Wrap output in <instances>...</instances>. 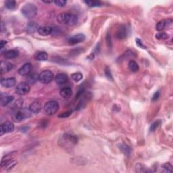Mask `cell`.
Masks as SVG:
<instances>
[{
  "mask_svg": "<svg viewBox=\"0 0 173 173\" xmlns=\"http://www.w3.org/2000/svg\"><path fill=\"white\" fill-rule=\"evenodd\" d=\"M129 68L130 71L133 73H137V72L139 70V67L138 64L134 60H131L129 63Z\"/></svg>",
  "mask_w": 173,
  "mask_h": 173,
  "instance_id": "cell-24",
  "label": "cell"
},
{
  "mask_svg": "<svg viewBox=\"0 0 173 173\" xmlns=\"http://www.w3.org/2000/svg\"><path fill=\"white\" fill-rule=\"evenodd\" d=\"M21 12L25 18L31 19L34 18L37 15V9L35 5L33 3H27L22 7Z\"/></svg>",
  "mask_w": 173,
  "mask_h": 173,
  "instance_id": "cell-2",
  "label": "cell"
},
{
  "mask_svg": "<svg viewBox=\"0 0 173 173\" xmlns=\"http://www.w3.org/2000/svg\"><path fill=\"white\" fill-rule=\"evenodd\" d=\"M167 26V23H166V20H162L159 21V22L157 23L156 26H155V29H156L158 31H161L162 30H164L165 28V27Z\"/></svg>",
  "mask_w": 173,
  "mask_h": 173,
  "instance_id": "cell-28",
  "label": "cell"
},
{
  "mask_svg": "<svg viewBox=\"0 0 173 173\" xmlns=\"http://www.w3.org/2000/svg\"><path fill=\"white\" fill-rule=\"evenodd\" d=\"M68 81V76L64 73L58 74L55 77V81L58 85H62Z\"/></svg>",
  "mask_w": 173,
  "mask_h": 173,
  "instance_id": "cell-15",
  "label": "cell"
},
{
  "mask_svg": "<svg viewBox=\"0 0 173 173\" xmlns=\"http://www.w3.org/2000/svg\"><path fill=\"white\" fill-rule=\"evenodd\" d=\"M135 170L137 172H150L151 170L145 166V165L141 164H137L135 166Z\"/></svg>",
  "mask_w": 173,
  "mask_h": 173,
  "instance_id": "cell-22",
  "label": "cell"
},
{
  "mask_svg": "<svg viewBox=\"0 0 173 173\" xmlns=\"http://www.w3.org/2000/svg\"><path fill=\"white\" fill-rule=\"evenodd\" d=\"M161 120H157V121H155L154 122H153L152 124H151V127H150V129H149V131L150 132H153L155 131V129L158 128L159 126H160V124H161Z\"/></svg>",
  "mask_w": 173,
  "mask_h": 173,
  "instance_id": "cell-32",
  "label": "cell"
},
{
  "mask_svg": "<svg viewBox=\"0 0 173 173\" xmlns=\"http://www.w3.org/2000/svg\"><path fill=\"white\" fill-rule=\"evenodd\" d=\"M43 110L47 115L52 116L58 111L59 104L56 101H50L45 104Z\"/></svg>",
  "mask_w": 173,
  "mask_h": 173,
  "instance_id": "cell-4",
  "label": "cell"
},
{
  "mask_svg": "<svg viewBox=\"0 0 173 173\" xmlns=\"http://www.w3.org/2000/svg\"><path fill=\"white\" fill-rule=\"evenodd\" d=\"M160 91H156V92H155L154 93V95H153V98H152V101H153V102H155V101L158 100V98H160Z\"/></svg>",
  "mask_w": 173,
  "mask_h": 173,
  "instance_id": "cell-38",
  "label": "cell"
},
{
  "mask_svg": "<svg viewBox=\"0 0 173 173\" xmlns=\"http://www.w3.org/2000/svg\"><path fill=\"white\" fill-rule=\"evenodd\" d=\"M120 148L122 151V153H123L124 154H125L126 155H127V156H129V155L131 154L132 149L131 147L128 146V145L125 144H122L120 146Z\"/></svg>",
  "mask_w": 173,
  "mask_h": 173,
  "instance_id": "cell-27",
  "label": "cell"
},
{
  "mask_svg": "<svg viewBox=\"0 0 173 173\" xmlns=\"http://www.w3.org/2000/svg\"><path fill=\"white\" fill-rule=\"evenodd\" d=\"M106 41H107V44H108V47H112V41H111V37H110V34L107 35L106 37Z\"/></svg>",
  "mask_w": 173,
  "mask_h": 173,
  "instance_id": "cell-39",
  "label": "cell"
},
{
  "mask_svg": "<svg viewBox=\"0 0 173 173\" xmlns=\"http://www.w3.org/2000/svg\"><path fill=\"white\" fill-rule=\"evenodd\" d=\"M38 33L41 36H47L49 35H52V28L50 26L47 25H43V26H39L37 30Z\"/></svg>",
  "mask_w": 173,
  "mask_h": 173,
  "instance_id": "cell-12",
  "label": "cell"
},
{
  "mask_svg": "<svg viewBox=\"0 0 173 173\" xmlns=\"http://www.w3.org/2000/svg\"><path fill=\"white\" fill-rule=\"evenodd\" d=\"M39 80V75L37 73L30 74L27 78V82L28 84H35Z\"/></svg>",
  "mask_w": 173,
  "mask_h": 173,
  "instance_id": "cell-21",
  "label": "cell"
},
{
  "mask_svg": "<svg viewBox=\"0 0 173 173\" xmlns=\"http://www.w3.org/2000/svg\"><path fill=\"white\" fill-rule=\"evenodd\" d=\"M7 41H4V40H2L1 41V43H0V49L1 50H3V47L5 46V45L7 44Z\"/></svg>",
  "mask_w": 173,
  "mask_h": 173,
  "instance_id": "cell-40",
  "label": "cell"
},
{
  "mask_svg": "<svg viewBox=\"0 0 173 173\" xmlns=\"http://www.w3.org/2000/svg\"><path fill=\"white\" fill-rule=\"evenodd\" d=\"M16 79L15 78H6V79H2L1 80V85L5 88H10L15 85Z\"/></svg>",
  "mask_w": 173,
  "mask_h": 173,
  "instance_id": "cell-11",
  "label": "cell"
},
{
  "mask_svg": "<svg viewBox=\"0 0 173 173\" xmlns=\"http://www.w3.org/2000/svg\"><path fill=\"white\" fill-rule=\"evenodd\" d=\"M54 3L59 7H64L67 1H64V0H56V1H54Z\"/></svg>",
  "mask_w": 173,
  "mask_h": 173,
  "instance_id": "cell-33",
  "label": "cell"
},
{
  "mask_svg": "<svg viewBox=\"0 0 173 173\" xmlns=\"http://www.w3.org/2000/svg\"><path fill=\"white\" fill-rule=\"evenodd\" d=\"M85 39V35L83 33H79L75 35L72 36L69 39V43L71 45H74L78 44L79 43L83 42Z\"/></svg>",
  "mask_w": 173,
  "mask_h": 173,
  "instance_id": "cell-7",
  "label": "cell"
},
{
  "mask_svg": "<svg viewBox=\"0 0 173 173\" xmlns=\"http://www.w3.org/2000/svg\"><path fill=\"white\" fill-rule=\"evenodd\" d=\"M43 2L45 3H51L52 1H43Z\"/></svg>",
  "mask_w": 173,
  "mask_h": 173,
  "instance_id": "cell-41",
  "label": "cell"
},
{
  "mask_svg": "<svg viewBox=\"0 0 173 173\" xmlns=\"http://www.w3.org/2000/svg\"><path fill=\"white\" fill-rule=\"evenodd\" d=\"M41 103L38 100H36L35 101V102L31 103L30 106H29V110H31V112H32V113L34 114L39 113L41 110Z\"/></svg>",
  "mask_w": 173,
  "mask_h": 173,
  "instance_id": "cell-10",
  "label": "cell"
},
{
  "mask_svg": "<svg viewBox=\"0 0 173 173\" xmlns=\"http://www.w3.org/2000/svg\"><path fill=\"white\" fill-rule=\"evenodd\" d=\"M57 20L60 24L73 26L77 23L78 17L72 13H61L58 15Z\"/></svg>",
  "mask_w": 173,
  "mask_h": 173,
  "instance_id": "cell-1",
  "label": "cell"
},
{
  "mask_svg": "<svg viewBox=\"0 0 173 173\" xmlns=\"http://www.w3.org/2000/svg\"><path fill=\"white\" fill-rule=\"evenodd\" d=\"M0 71L1 74L8 73L13 69V64L7 61H2L0 64Z\"/></svg>",
  "mask_w": 173,
  "mask_h": 173,
  "instance_id": "cell-13",
  "label": "cell"
},
{
  "mask_svg": "<svg viewBox=\"0 0 173 173\" xmlns=\"http://www.w3.org/2000/svg\"><path fill=\"white\" fill-rule=\"evenodd\" d=\"M54 74L50 71L46 70L41 72L39 75V81L44 84H48L54 79Z\"/></svg>",
  "mask_w": 173,
  "mask_h": 173,
  "instance_id": "cell-5",
  "label": "cell"
},
{
  "mask_svg": "<svg viewBox=\"0 0 173 173\" xmlns=\"http://www.w3.org/2000/svg\"><path fill=\"white\" fill-rule=\"evenodd\" d=\"M105 74H106V77L108 78L109 80H110V81L113 80V79H112V76L111 72H110V69H109V68L107 67L106 69V70H105Z\"/></svg>",
  "mask_w": 173,
  "mask_h": 173,
  "instance_id": "cell-34",
  "label": "cell"
},
{
  "mask_svg": "<svg viewBox=\"0 0 173 173\" xmlns=\"http://www.w3.org/2000/svg\"><path fill=\"white\" fill-rule=\"evenodd\" d=\"M32 71V65L30 63H26L18 70V74L23 77H26L30 75Z\"/></svg>",
  "mask_w": 173,
  "mask_h": 173,
  "instance_id": "cell-9",
  "label": "cell"
},
{
  "mask_svg": "<svg viewBox=\"0 0 173 173\" xmlns=\"http://www.w3.org/2000/svg\"><path fill=\"white\" fill-rule=\"evenodd\" d=\"M60 94L63 98H69L73 95V91L70 87H64L60 90Z\"/></svg>",
  "mask_w": 173,
  "mask_h": 173,
  "instance_id": "cell-17",
  "label": "cell"
},
{
  "mask_svg": "<svg viewBox=\"0 0 173 173\" xmlns=\"http://www.w3.org/2000/svg\"><path fill=\"white\" fill-rule=\"evenodd\" d=\"M19 52L17 50H11L6 51L4 53V58L5 59H14L18 56Z\"/></svg>",
  "mask_w": 173,
  "mask_h": 173,
  "instance_id": "cell-16",
  "label": "cell"
},
{
  "mask_svg": "<svg viewBox=\"0 0 173 173\" xmlns=\"http://www.w3.org/2000/svg\"><path fill=\"white\" fill-rule=\"evenodd\" d=\"M35 59L37 61H46L48 59V54L45 52L39 51L35 54Z\"/></svg>",
  "mask_w": 173,
  "mask_h": 173,
  "instance_id": "cell-18",
  "label": "cell"
},
{
  "mask_svg": "<svg viewBox=\"0 0 173 173\" xmlns=\"http://www.w3.org/2000/svg\"><path fill=\"white\" fill-rule=\"evenodd\" d=\"M71 77L73 79V81H75V82H79V81L82 80L83 76V74L81 73H75L71 75Z\"/></svg>",
  "mask_w": 173,
  "mask_h": 173,
  "instance_id": "cell-30",
  "label": "cell"
},
{
  "mask_svg": "<svg viewBox=\"0 0 173 173\" xmlns=\"http://www.w3.org/2000/svg\"><path fill=\"white\" fill-rule=\"evenodd\" d=\"M14 98L13 96H5V97H1V106L3 107H5L10 104L11 102H13Z\"/></svg>",
  "mask_w": 173,
  "mask_h": 173,
  "instance_id": "cell-20",
  "label": "cell"
},
{
  "mask_svg": "<svg viewBox=\"0 0 173 173\" xmlns=\"http://www.w3.org/2000/svg\"><path fill=\"white\" fill-rule=\"evenodd\" d=\"M84 3L90 7H102L103 4L100 1H84Z\"/></svg>",
  "mask_w": 173,
  "mask_h": 173,
  "instance_id": "cell-23",
  "label": "cell"
},
{
  "mask_svg": "<svg viewBox=\"0 0 173 173\" xmlns=\"http://www.w3.org/2000/svg\"><path fill=\"white\" fill-rule=\"evenodd\" d=\"M29 91H30V86L28 83H20L16 87V93L19 96H24L28 93Z\"/></svg>",
  "mask_w": 173,
  "mask_h": 173,
  "instance_id": "cell-6",
  "label": "cell"
},
{
  "mask_svg": "<svg viewBox=\"0 0 173 173\" xmlns=\"http://www.w3.org/2000/svg\"><path fill=\"white\" fill-rule=\"evenodd\" d=\"M162 171L164 172H172V166L170 163H166L162 165L161 166Z\"/></svg>",
  "mask_w": 173,
  "mask_h": 173,
  "instance_id": "cell-29",
  "label": "cell"
},
{
  "mask_svg": "<svg viewBox=\"0 0 173 173\" xmlns=\"http://www.w3.org/2000/svg\"><path fill=\"white\" fill-rule=\"evenodd\" d=\"M14 130V125L10 122H5L1 124L0 127L1 135H3L5 133H11Z\"/></svg>",
  "mask_w": 173,
  "mask_h": 173,
  "instance_id": "cell-8",
  "label": "cell"
},
{
  "mask_svg": "<svg viewBox=\"0 0 173 173\" xmlns=\"http://www.w3.org/2000/svg\"><path fill=\"white\" fill-rule=\"evenodd\" d=\"M168 37V35H167L166 33H158L155 35V38L158 40H165Z\"/></svg>",
  "mask_w": 173,
  "mask_h": 173,
  "instance_id": "cell-31",
  "label": "cell"
},
{
  "mask_svg": "<svg viewBox=\"0 0 173 173\" xmlns=\"http://www.w3.org/2000/svg\"><path fill=\"white\" fill-rule=\"evenodd\" d=\"M127 28H126L125 26L122 25L118 28V31H116V37H117L118 39H123L127 37Z\"/></svg>",
  "mask_w": 173,
  "mask_h": 173,
  "instance_id": "cell-14",
  "label": "cell"
},
{
  "mask_svg": "<svg viewBox=\"0 0 173 173\" xmlns=\"http://www.w3.org/2000/svg\"><path fill=\"white\" fill-rule=\"evenodd\" d=\"M32 112H31V110L27 108H21L20 110H19L16 113L14 114L13 116V120L14 121L16 122H20L22 121L23 120L26 119V118L30 117Z\"/></svg>",
  "mask_w": 173,
  "mask_h": 173,
  "instance_id": "cell-3",
  "label": "cell"
},
{
  "mask_svg": "<svg viewBox=\"0 0 173 173\" xmlns=\"http://www.w3.org/2000/svg\"><path fill=\"white\" fill-rule=\"evenodd\" d=\"M39 26L36 22H31L26 26V31L28 33H34L35 32L37 31Z\"/></svg>",
  "mask_w": 173,
  "mask_h": 173,
  "instance_id": "cell-19",
  "label": "cell"
},
{
  "mask_svg": "<svg viewBox=\"0 0 173 173\" xmlns=\"http://www.w3.org/2000/svg\"><path fill=\"white\" fill-rule=\"evenodd\" d=\"M15 152H13L12 153H9V154H7L6 155H5V156H3V158H2V160H1V166H5V165L7 164V163L12 160V155Z\"/></svg>",
  "mask_w": 173,
  "mask_h": 173,
  "instance_id": "cell-25",
  "label": "cell"
},
{
  "mask_svg": "<svg viewBox=\"0 0 173 173\" xmlns=\"http://www.w3.org/2000/svg\"><path fill=\"white\" fill-rule=\"evenodd\" d=\"M60 30L58 28L57 26L54 27V28H52V35H59L60 34Z\"/></svg>",
  "mask_w": 173,
  "mask_h": 173,
  "instance_id": "cell-37",
  "label": "cell"
},
{
  "mask_svg": "<svg viewBox=\"0 0 173 173\" xmlns=\"http://www.w3.org/2000/svg\"><path fill=\"white\" fill-rule=\"evenodd\" d=\"M135 41H136V43H137L138 47H139L142 48V49H146V47H145L144 45H143L142 41H141V39H139V38L136 39Z\"/></svg>",
  "mask_w": 173,
  "mask_h": 173,
  "instance_id": "cell-35",
  "label": "cell"
},
{
  "mask_svg": "<svg viewBox=\"0 0 173 173\" xmlns=\"http://www.w3.org/2000/svg\"><path fill=\"white\" fill-rule=\"evenodd\" d=\"M72 113L71 111H68V112H63V113H62L60 115L58 116V117L59 118H67L69 117V116L71 115Z\"/></svg>",
  "mask_w": 173,
  "mask_h": 173,
  "instance_id": "cell-36",
  "label": "cell"
},
{
  "mask_svg": "<svg viewBox=\"0 0 173 173\" xmlns=\"http://www.w3.org/2000/svg\"><path fill=\"white\" fill-rule=\"evenodd\" d=\"M5 5L8 9L14 10L16 7V2L14 0H8V1H5Z\"/></svg>",
  "mask_w": 173,
  "mask_h": 173,
  "instance_id": "cell-26",
  "label": "cell"
}]
</instances>
